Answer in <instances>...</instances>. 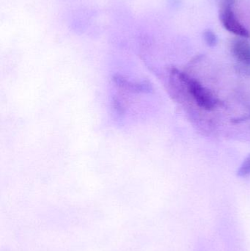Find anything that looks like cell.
<instances>
[{
  "label": "cell",
  "instance_id": "3",
  "mask_svg": "<svg viewBox=\"0 0 250 251\" xmlns=\"http://www.w3.org/2000/svg\"><path fill=\"white\" fill-rule=\"evenodd\" d=\"M247 38H238L232 42L231 51L238 60L250 66V42Z\"/></svg>",
  "mask_w": 250,
  "mask_h": 251
},
{
  "label": "cell",
  "instance_id": "4",
  "mask_svg": "<svg viewBox=\"0 0 250 251\" xmlns=\"http://www.w3.org/2000/svg\"><path fill=\"white\" fill-rule=\"evenodd\" d=\"M237 175L240 177H245L250 175V155L242 162L240 168L238 170Z\"/></svg>",
  "mask_w": 250,
  "mask_h": 251
},
{
  "label": "cell",
  "instance_id": "5",
  "mask_svg": "<svg viewBox=\"0 0 250 251\" xmlns=\"http://www.w3.org/2000/svg\"><path fill=\"white\" fill-rule=\"evenodd\" d=\"M204 38L207 45L209 46V47H213L217 45L218 40H217V35L213 31H205L204 34Z\"/></svg>",
  "mask_w": 250,
  "mask_h": 251
},
{
  "label": "cell",
  "instance_id": "1",
  "mask_svg": "<svg viewBox=\"0 0 250 251\" xmlns=\"http://www.w3.org/2000/svg\"><path fill=\"white\" fill-rule=\"evenodd\" d=\"M179 79L186 84L189 94L192 96L198 105L205 110H214L217 105V101L212 94L203 86L198 80L190 77L186 74L177 72Z\"/></svg>",
  "mask_w": 250,
  "mask_h": 251
},
{
  "label": "cell",
  "instance_id": "2",
  "mask_svg": "<svg viewBox=\"0 0 250 251\" xmlns=\"http://www.w3.org/2000/svg\"><path fill=\"white\" fill-rule=\"evenodd\" d=\"M236 0H220V19L225 29L240 38H249L250 32L242 25L233 10Z\"/></svg>",
  "mask_w": 250,
  "mask_h": 251
}]
</instances>
